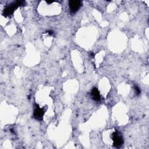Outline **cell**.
Wrapping results in <instances>:
<instances>
[{
	"label": "cell",
	"mask_w": 149,
	"mask_h": 149,
	"mask_svg": "<svg viewBox=\"0 0 149 149\" xmlns=\"http://www.w3.org/2000/svg\"><path fill=\"white\" fill-rule=\"evenodd\" d=\"M26 3L24 1H16L9 3L7 5L3 10V15L5 16H8L12 15L15 10L19 6H23Z\"/></svg>",
	"instance_id": "obj_1"
},
{
	"label": "cell",
	"mask_w": 149,
	"mask_h": 149,
	"mask_svg": "<svg viewBox=\"0 0 149 149\" xmlns=\"http://www.w3.org/2000/svg\"><path fill=\"white\" fill-rule=\"evenodd\" d=\"M112 139L113 141V146L115 147H119L123 143V139L122 134L116 130L113 132L112 134Z\"/></svg>",
	"instance_id": "obj_2"
},
{
	"label": "cell",
	"mask_w": 149,
	"mask_h": 149,
	"mask_svg": "<svg viewBox=\"0 0 149 149\" xmlns=\"http://www.w3.org/2000/svg\"><path fill=\"white\" fill-rule=\"evenodd\" d=\"M45 113V111L43 108H41L39 107L38 104L35 105V108L33 112V118L37 120H41L42 117Z\"/></svg>",
	"instance_id": "obj_3"
},
{
	"label": "cell",
	"mask_w": 149,
	"mask_h": 149,
	"mask_svg": "<svg viewBox=\"0 0 149 149\" xmlns=\"http://www.w3.org/2000/svg\"><path fill=\"white\" fill-rule=\"evenodd\" d=\"M69 5L71 12L74 13L80 9L81 6V2L80 1H70L69 2Z\"/></svg>",
	"instance_id": "obj_4"
},
{
	"label": "cell",
	"mask_w": 149,
	"mask_h": 149,
	"mask_svg": "<svg viewBox=\"0 0 149 149\" xmlns=\"http://www.w3.org/2000/svg\"><path fill=\"white\" fill-rule=\"evenodd\" d=\"M91 95L92 98L96 101H99L101 99L100 92L97 88L93 87L91 91Z\"/></svg>",
	"instance_id": "obj_5"
},
{
	"label": "cell",
	"mask_w": 149,
	"mask_h": 149,
	"mask_svg": "<svg viewBox=\"0 0 149 149\" xmlns=\"http://www.w3.org/2000/svg\"><path fill=\"white\" fill-rule=\"evenodd\" d=\"M134 90L136 91V94L137 95H139L141 93L140 91V89L139 88V87L137 86H134Z\"/></svg>",
	"instance_id": "obj_6"
},
{
	"label": "cell",
	"mask_w": 149,
	"mask_h": 149,
	"mask_svg": "<svg viewBox=\"0 0 149 149\" xmlns=\"http://www.w3.org/2000/svg\"><path fill=\"white\" fill-rule=\"evenodd\" d=\"M47 33H48L49 35H52V34H54V32H53V31H52V30H49V31H47Z\"/></svg>",
	"instance_id": "obj_7"
},
{
	"label": "cell",
	"mask_w": 149,
	"mask_h": 149,
	"mask_svg": "<svg viewBox=\"0 0 149 149\" xmlns=\"http://www.w3.org/2000/svg\"><path fill=\"white\" fill-rule=\"evenodd\" d=\"M94 54L93 52H91V53H90V56H91V57H94Z\"/></svg>",
	"instance_id": "obj_8"
}]
</instances>
